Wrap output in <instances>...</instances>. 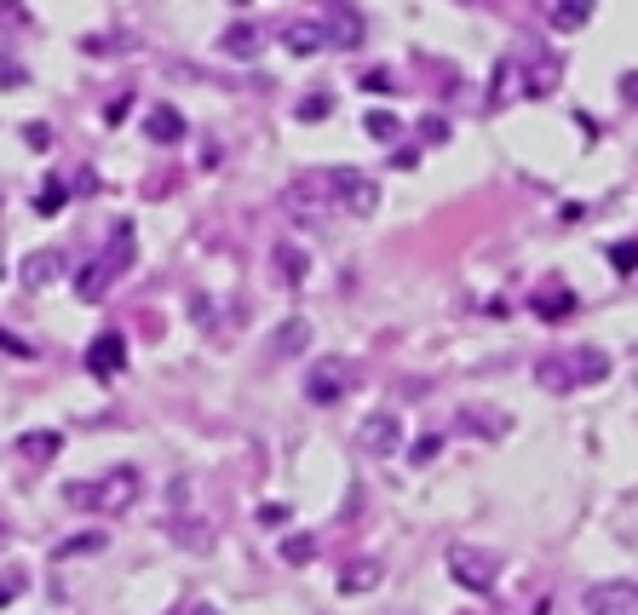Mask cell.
Returning a JSON list of instances; mask_svg holds the SVG:
<instances>
[{
	"label": "cell",
	"mask_w": 638,
	"mask_h": 615,
	"mask_svg": "<svg viewBox=\"0 0 638 615\" xmlns=\"http://www.w3.org/2000/svg\"><path fill=\"white\" fill-rule=\"evenodd\" d=\"M184 615H219V610H207V604H196V610H184Z\"/></svg>",
	"instance_id": "obj_40"
},
{
	"label": "cell",
	"mask_w": 638,
	"mask_h": 615,
	"mask_svg": "<svg viewBox=\"0 0 638 615\" xmlns=\"http://www.w3.org/2000/svg\"><path fill=\"white\" fill-rule=\"evenodd\" d=\"M547 12H552V29H587L598 12V0H552Z\"/></svg>",
	"instance_id": "obj_19"
},
{
	"label": "cell",
	"mask_w": 638,
	"mask_h": 615,
	"mask_svg": "<svg viewBox=\"0 0 638 615\" xmlns=\"http://www.w3.org/2000/svg\"><path fill=\"white\" fill-rule=\"evenodd\" d=\"M535 386H541V391H575L570 357H547V363L535 368Z\"/></svg>",
	"instance_id": "obj_21"
},
{
	"label": "cell",
	"mask_w": 638,
	"mask_h": 615,
	"mask_svg": "<svg viewBox=\"0 0 638 615\" xmlns=\"http://www.w3.org/2000/svg\"><path fill=\"white\" fill-rule=\"evenodd\" d=\"M6 541H12V529H6V524H0V547H6Z\"/></svg>",
	"instance_id": "obj_41"
},
{
	"label": "cell",
	"mask_w": 638,
	"mask_h": 615,
	"mask_svg": "<svg viewBox=\"0 0 638 615\" xmlns=\"http://www.w3.org/2000/svg\"><path fill=\"white\" fill-rule=\"evenodd\" d=\"M0 345H6V351H18V357H29V345H23V340H12V334H0Z\"/></svg>",
	"instance_id": "obj_39"
},
{
	"label": "cell",
	"mask_w": 638,
	"mask_h": 615,
	"mask_svg": "<svg viewBox=\"0 0 638 615\" xmlns=\"http://www.w3.org/2000/svg\"><path fill=\"white\" fill-rule=\"evenodd\" d=\"M357 87L374 92V98H391V92H397V81H391V69H368V75L357 81Z\"/></svg>",
	"instance_id": "obj_33"
},
{
	"label": "cell",
	"mask_w": 638,
	"mask_h": 615,
	"mask_svg": "<svg viewBox=\"0 0 638 615\" xmlns=\"http://www.w3.org/2000/svg\"><path fill=\"white\" fill-rule=\"evenodd\" d=\"M58 276H64V253H58V248H35L29 259H23V288H29V294L52 288Z\"/></svg>",
	"instance_id": "obj_12"
},
{
	"label": "cell",
	"mask_w": 638,
	"mask_h": 615,
	"mask_svg": "<svg viewBox=\"0 0 638 615\" xmlns=\"http://www.w3.org/2000/svg\"><path fill=\"white\" fill-rule=\"evenodd\" d=\"M397 443H403V420L391 409H374L363 420V449L368 455H397Z\"/></svg>",
	"instance_id": "obj_10"
},
{
	"label": "cell",
	"mask_w": 638,
	"mask_h": 615,
	"mask_svg": "<svg viewBox=\"0 0 638 615\" xmlns=\"http://www.w3.org/2000/svg\"><path fill=\"white\" fill-rule=\"evenodd\" d=\"M121 368H127V340H121L115 328H104V334L87 345V374L92 380H115Z\"/></svg>",
	"instance_id": "obj_9"
},
{
	"label": "cell",
	"mask_w": 638,
	"mask_h": 615,
	"mask_svg": "<svg viewBox=\"0 0 638 615\" xmlns=\"http://www.w3.org/2000/svg\"><path fill=\"white\" fill-rule=\"evenodd\" d=\"M294 115H299V121H328V115H334V92H311V98H299Z\"/></svg>",
	"instance_id": "obj_25"
},
{
	"label": "cell",
	"mask_w": 638,
	"mask_h": 615,
	"mask_svg": "<svg viewBox=\"0 0 638 615\" xmlns=\"http://www.w3.org/2000/svg\"><path fill=\"white\" fill-rule=\"evenodd\" d=\"M449 575H455L466 593H495L501 558H495L489 547H449Z\"/></svg>",
	"instance_id": "obj_4"
},
{
	"label": "cell",
	"mask_w": 638,
	"mask_h": 615,
	"mask_svg": "<svg viewBox=\"0 0 638 615\" xmlns=\"http://www.w3.org/2000/svg\"><path fill=\"white\" fill-rule=\"evenodd\" d=\"M363 133L374 138V144H397V133H403V127H397V115H391V110H368L363 115Z\"/></svg>",
	"instance_id": "obj_24"
},
{
	"label": "cell",
	"mask_w": 638,
	"mask_h": 615,
	"mask_svg": "<svg viewBox=\"0 0 638 615\" xmlns=\"http://www.w3.org/2000/svg\"><path fill=\"white\" fill-rule=\"evenodd\" d=\"M18 87H29V69H23L18 58L0 52V92H18Z\"/></svg>",
	"instance_id": "obj_30"
},
{
	"label": "cell",
	"mask_w": 638,
	"mask_h": 615,
	"mask_svg": "<svg viewBox=\"0 0 638 615\" xmlns=\"http://www.w3.org/2000/svg\"><path fill=\"white\" fill-rule=\"evenodd\" d=\"M328 179H334V202H340L351 219H368V213L380 207V184L368 179V173H357V167H334Z\"/></svg>",
	"instance_id": "obj_6"
},
{
	"label": "cell",
	"mask_w": 638,
	"mask_h": 615,
	"mask_svg": "<svg viewBox=\"0 0 638 615\" xmlns=\"http://www.w3.org/2000/svg\"><path fill=\"white\" fill-rule=\"evenodd\" d=\"M18 455L35 460V466H46V460L64 455V432H23L18 437Z\"/></svg>",
	"instance_id": "obj_18"
},
{
	"label": "cell",
	"mask_w": 638,
	"mask_h": 615,
	"mask_svg": "<svg viewBox=\"0 0 638 615\" xmlns=\"http://www.w3.org/2000/svg\"><path fill=\"white\" fill-rule=\"evenodd\" d=\"M75 294L87 299V305H92V299H104V294H110V271H104L98 259H87V265H81V276H75Z\"/></svg>",
	"instance_id": "obj_22"
},
{
	"label": "cell",
	"mask_w": 638,
	"mask_h": 615,
	"mask_svg": "<svg viewBox=\"0 0 638 615\" xmlns=\"http://www.w3.org/2000/svg\"><path fill=\"white\" fill-rule=\"evenodd\" d=\"M317 35H322V46H334V52H357V46L368 41V18L357 12V0H322Z\"/></svg>",
	"instance_id": "obj_3"
},
{
	"label": "cell",
	"mask_w": 638,
	"mask_h": 615,
	"mask_svg": "<svg viewBox=\"0 0 638 615\" xmlns=\"http://www.w3.org/2000/svg\"><path fill=\"white\" fill-rule=\"evenodd\" d=\"M23 587H29V575H23L18 564H12V570H0V610H6V604H12V598H18Z\"/></svg>",
	"instance_id": "obj_32"
},
{
	"label": "cell",
	"mask_w": 638,
	"mask_h": 615,
	"mask_svg": "<svg viewBox=\"0 0 638 615\" xmlns=\"http://www.w3.org/2000/svg\"><path fill=\"white\" fill-rule=\"evenodd\" d=\"M87 552H104V535L92 529V535H69L64 547H58V558H87Z\"/></svg>",
	"instance_id": "obj_27"
},
{
	"label": "cell",
	"mask_w": 638,
	"mask_h": 615,
	"mask_svg": "<svg viewBox=\"0 0 638 615\" xmlns=\"http://www.w3.org/2000/svg\"><path fill=\"white\" fill-rule=\"evenodd\" d=\"M64 202H69V184H58V179L46 184V190H35V213H41V219L46 213H58Z\"/></svg>",
	"instance_id": "obj_28"
},
{
	"label": "cell",
	"mask_w": 638,
	"mask_h": 615,
	"mask_svg": "<svg viewBox=\"0 0 638 615\" xmlns=\"http://www.w3.org/2000/svg\"><path fill=\"white\" fill-rule=\"evenodd\" d=\"M317 46H322L317 23H294V29H288V52H299V58H311Z\"/></svg>",
	"instance_id": "obj_26"
},
{
	"label": "cell",
	"mask_w": 638,
	"mask_h": 615,
	"mask_svg": "<svg viewBox=\"0 0 638 615\" xmlns=\"http://www.w3.org/2000/svg\"><path fill=\"white\" fill-rule=\"evenodd\" d=\"M144 133L156 138V144H179L184 138V115L173 110V104H156V110L144 115Z\"/></svg>",
	"instance_id": "obj_17"
},
{
	"label": "cell",
	"mask_w": 638,
	"mask_h": 615,
	"mask_svg": "<svg viewBox=\"0 0 638 615\" xmlns=\"http://www.w3.org/2000/svg\"><path fill=\"white\" fill-rule=\"evenodd\" d=\"M81 52H87V58H115V52H127V46H121V35H87Z\"/></svg>",
	"instance_id": "obj_31"
},
{
	"label": "cell",
	"mask_w": 638,
	"mask_h": 615,
	"mask_svg": "<svg viewBox=\"0 0 638 615\" xmlns=\"http://www.w3.org/2000/svg\"><path fill=\"white\" fill-rule=\"evenodd\" d=\"M552 87H558V58H529V69H524V92H529V98H547Z\"/></svg>",
	"instance_id": "obj_20"
},
{
	"label": "cell",
	"mask_w": 638,
	"mask_h": 615,
	"mask_svg": "<svg viewBox=\"0 0 638 615\" xmlns=\"http://www.w3.org/2000/svg\"><path fill=\"white\" fill-rule=\"evenodd\" d=\"M230 6H248V0H230Z\"/></svg>",
	"instance_id": "obj_42"
},
{
	"label": "cell",
	"mask_w": 638,
	"mask_h": 615,
	"mask_svg": "<svg viewBox=\"0 0 638 615\" xmlns=\"http://www.w3.org/2000/svg\"><path fill=\"white\" fill-rule=\"evenodd\" d=\"M420 133H426V144H443V138H449V121H443V115H432Z\"/></svg>",
	"instance_id": "obj_37"
},
{
	"label": "cell",
	"mask_w": 638,
	"mask_h": 615,
	"mask_svg": "<svg viewBox=\"0 0 638 615\" xmlns=\"http://www.w3.org/2000/svg\"><path fill=\"white\" fill-rule=\"evenodd\" d=\"M340 587H345V593H368V587H380V564H374V558H357V564L340 575Z\"/></svg>",
	"instance_id": "obj_23"
},
{
	"label": "cell",
	"mask_w": 638,
	"mask_h": 615,
	"mask_svg": "<svg viewBox=\"0 0 638 615\" xmlns=\"http://www.w3.org/2000/svg\"><path fill=\"white\" fill-rule=\"evenodd\" d=\"M581 604L587 615H638V581H593Z\"/></svg>",
	"instance_id": "obj_7"
},
{
	"label": "cell",
	"mask_w": 638,
	"mask_h": 615,
	"mask_svg": "<svg viewBox=\"0 0 638 615\" xmlns=\"http://www.w3.org/2000/svg\"><path fill=\"white\" fill-rule=\"evenodd\" d=\"M437 449H443V437H420V443L409 449V460L414 466H426V460H437Z\"/></svg>",
	"instance_id": "obj_36"
},
{
	"label": "cell",
	"mask_w": 638,
	"mask_h": 615,
	"mask_svg": "<svg viewBox=\"0 0 638 615\" xmlns=\"http://www.w3.org/2000/svg\"><path fill=\"white\" fill-rule=\"evenodd\" d=\"M271 271L282 288H305V276H311V253L299 248V242H276L271 248Z\"/></svg>",
	"instance_id": "obj_11"
},
{
	"label": "cell",
	"mask_w": 638,
	"mask_h": 615,
	"mask_svg": "<svg viewBox=\"0 0 638 615\" xmlns=\"http://www.w3.org/2000/svg\"><path fill=\"white\" fill-rule=\"evenodd\" d=\"M282 558H288V564H311V558H317V541H311V535H288V541H282Z\"/></svg>",
	"instance_id": "obj_29"
},
{
	"label": "cell",
	"mask_w": 638,
	"mask_h": 615,
	"mask_svg": "<svg viewBox=\"0 0 638 615\" xmlns=\"http://www.w3.org/2000/svg\"><path fill=\"white\" fill-rule=\"evenodd\" d=\"M305 345H311V322H305V317H288L271 334V357H276V363H288V357H299Z\"/></svg>",
	"instance_id": "obj_14"
},
{
	"label": "cell",
	"mask_w": 638,
	"mask_h": 615,
	"mask_svg": "<svg viewBox=\"0 0 638 615\" xmlns=\"http://www.w3.org/2000/svg\"><path fill=\"white\" fill-rule=\"evenodd\" d=\"M357 386V368L345 363V357H328V363H317L311 374H305V397L317 403V409H334V403H345V391Z\"/></svg>",
	"instance_id": "obj_5"
},
{
	"label": "cell",
	"mask_w": 638,
	"mask_h": 615,
	"mask_svg": "<svg viewBox=\"0 0 638 615\" xmlns=\"http://www.w3.org/2000/svg\"><path fill=\"white\" fill-rule=\"evenodd\" d=\"M144 495V472L138 466H110V472H98L92 483H69L64 501L75 512H104V518H121V512H133V501Z\"/></svg>",
	"instance_id": "obj_1"
},
{
	"label": "cell",
	"mask_w": 638,
	"mask_h": 615,
	"mask_svg": "<svg viewBox=\"0 0 638 615\" xmlns=\"http://www.w3.org/2000/svg\"><path fill=\"white\" fill-rule=\"evenodd\" d=\"M529 311H535L541 322H564L575 311V294L564 288V282H541V288L529 294Z\"/></svg>",
	"instance_id": "obj_13"
},
{
	"label": "cell",
	"mask_w": 638,
	"mask_h": 615,
	"mask_svg": "<svg viewBox=\"0 0 638 615\" xmlns=\"http://www.w3.org/2000/svg\"><path fill=\"white\" fill-rule=\"evenodd\" d=\"M133 259H138V230L127 225V219H115L110 236H104V253H98V265L110 271V282H121V276L133 271Z\"/></svg>",
	"instance_id": "obj_8"
},
{
	"label": "cell",
	"mask_w": 638,
	"mask_h": 615,
	"mask_svg": "<svg viewBox=\"0 0 638 615\" xmlns=\"http://www.w3.org/2000/svg\"><path fill=\"white\" fill-rule=\"evenodd\" d=\"M610 265H616L621 276H633L638 271V242H616V248H610Z\"/></svg>",
	"instance_id": "obj_34"
},
{
	"label": "cell",
	"mask_w": 638,
	"mask_h": 615,
	"mask_svg": "<svg viewBox=\"0 0 638 615\" xmlns=\"http://www.w3.org/2000/svg\"><path fill=\"white\" fill-rule=\"evenodd\" d=\"M621 104H638V69H627V75H621Z\"/></svg>",
	"instance_id": "obj_38"
},
{
	"label": "cell",
	"mask_w": 638,
	"mask_h": 615,
	"mask_svg": "<svg viewBox=\"0 0 638 615\" xmlns=\"http://www.w3.org/2000/svg\"><path fill=\"white\" fill-rule=\"evenodd\" d=\"M23 144H29V150H52V127H46V121H29V127H23Z\"/></svg>",
	"instance_id": "obj_35"
},
{
	"label": "cell",
	"mask_w": 638,
	"mask_h": 615,
	"mask_svg": "<svg viewBox=\"0 0 638 615\" xmlns=\"http://www.w3.org/2000/svg\"><path fill=\"white\" fill-rule=\"evenodd\" d=\"M570 374H575V391L593 386V380H610V357L598 345H581V351H570Z\"/></svg>",
	"instance_id": "obj_15"
},
{
	"label": "cell",
	"mask_w": 638,
	"mask_h": 615,
	"mask_svg": "<svg viewBox=\"0 0 638 615\" xmlns=\"http://www.w3.org/2000/svg\"><path fill=\"white\" fill-rule=\"evenodd\" d=\"M219 46H225L230 58H242V64H253V58L265 52V41H259V29H253V23H230L225 35H219Z\"/></svg>",
	"instance_id": "obj_16"
},
{
	"label": "cell",
	"mask_w": 638,
	"mask_h": 615,
	"mask_svg": "<svg viewBox=\"0 0 638 615\" xmlns=\"http://www.w3.org/2000/svg\"><path fill=\"white\" fill-rule=\"evenodd\" d=\"M334 207L340 202H334V179H328V173H299V179L282 190V213H294L305 225H322Z\"/></svg>",
	"instance_id": "obj_2"
}]
</instances>
